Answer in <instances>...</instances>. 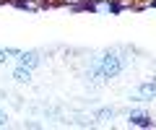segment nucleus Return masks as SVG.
<instances>
[{
  "label": "nucleus",
  "mask_w": 156,
  "mask_h": 130,
  "mask_svg": "<svg viewBox=\"0 0 156 130\" xmlns=\"http://www.w3.org/2000/svg\"><path fill=\"white\" fill-rule=\"evenodd\" d=\"M18 65H26V68H39V62H42V55H39L37 50H21L18 52Z\"/></svg>",
  "instance_id": "obj_3"
},
{
  "label": "nucleus",
  "mask_w": 156,
  "mask_h": 130,
  "mask_svg": "<svg viewBox=\"0 0 156 130\" xmlns=\"http://www.w3.org/2000/svg\"><path fill=\"white\" fill-rule=\"evenodd\" d=\"M13 81H16V83H29V81H31V68H26V65H16V70H13Z\"/></svg>",
  "instance_id": "obj_5"
},
{
  "label": "nucleus",
  "mask_w": 156,
  "mask_h": 130,
  "mask_svg": "<svg viewBox=\"0 0 156 130\" xmlns=\"http://www.w3.org/2000/svg\"><path fill=\"white\" fill-rule=\"evenodd\" d=\"M122 68H125V60L112 50V52H104V55L91 65V68H89V76H91L94 81H99V78H117V76L122 73Z\"/></svg>",
  "instance_id": "obj_1"
},
{
  "label": "nucleus",
  "mask_w": 156,
  "mask_h": 130,
  "mask_svg": "<svg viewBox=\"0 0 156 130\" xmlns=\"http://www.w3.org/2000/svg\"><path fill=\"white\" fill-rule=\"evenodd\" d=\"M151 99H156V81H146V83L138 86V91H135L133 102H151Z\"/></svg>",
  "instance_id": "obj_2"
},
{
  "label": "nucleus",
  "mask_w": 156,
  "mask_h": 130,
  "mask_svg": "<svg viewBox=\"0 0 156 130\" xmlns=\"http://www.w3.org/2000/svg\"><path fill=\"white\" fill-rule=\"evenodd\" d=\"M8 5L21 8V11H31V13L39 11V3H37V0H8Z\"/></svg>",
  "instance_id": "obj_6"
},
{
  "label": "nucleus",
  "mask_w": 156,
  "mask_h": 130,
  "mask_svg": "<svg viewBox=\"0 0 156 130\" xmlns=\"http://www.w3.org/2000/svg\"><path fill=\"white\" fill-rule=\"evenodd\" d=\"M117 114V109H112V107H101V109H96V117H115Z\"/></svg>",
  "instance_id": "obj_7"
},
{
  "label": "nucleus",
  "mask_w": 156,
  "mask_h": 130,
  "mask_svg": "<svg viewBox=\"0 0 156 130\" xmlns=\"http://www.w3.org/2000/svg\"><path fill=\"white\" fill-rule=\"evenodd\" d=\"M128 122L133 125V128H154V120H151L148 112H130L128 114Z\"/></svg>",
  "instance_id": "obj_4"
},
{
  "label": "nucleus",
  "mask_w": 156,
  "mask_h": 130,
  "mask_svg": "<svg viewBox=\"0 0 156 130\" xmlns=\"http://www.w3.org/2000/svg\"><path fill=\"white\" fill-rule=\"evenodd\" d=\"M5 122H8V114L3 112V109H0V128H3V125H5Z\"/></svg>",
  "instance_id": "obj_9"
},
{
  "label": "nucleus",
  "mask_w": 156,
  "mask_h": 130,
  "mask_svg": "<svg viewBox=\"0 0 156 130\" xmlns=\"http://www.w3.org/2000/svg\"><path fill=\"white\" fill-rule=\"evenodd\" d=\"M76 3H81V0H57V5H68V8L76 5Z\"/></svg>",
  "instance_id": "obj_8"
}]
</instances>
